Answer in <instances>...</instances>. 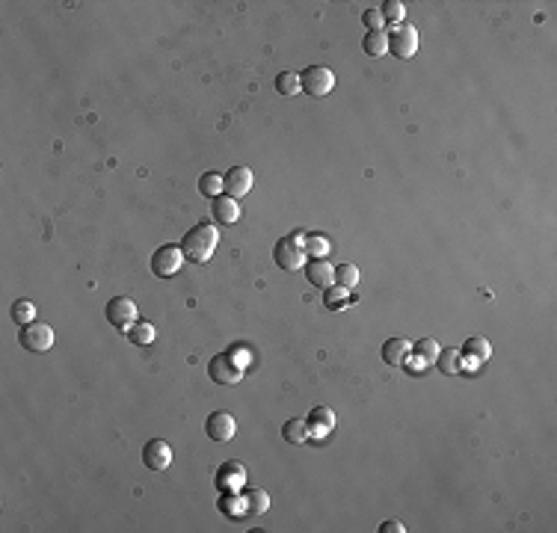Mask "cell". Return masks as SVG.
<instances>
[{
    "label": "cell",
    "mask_w": 557,
    "mask_h": 533,
    "mask_svg": "<svg viewBox=\"0 0 557 533\" xmlns=\"http://www.w3.org/2000/svg\"><path fill=\"white\" fill-rule=\"evenodd\" d=\"M217 243H220V231H217V225H211L208 220L205 222H196L187 235H184V240H181V252H184V258L187 261H193V264H205V261H211V255H213V249H217Z\"/></svg>",
    "instance_id": "6da1fadb"
},
{
    "label": "cell",
    "mask_w": 557,
    "mask_h": 533,
    "mask_svg": "<svg viewBox=\"0 0 557 533\" xmlns=\"http://www.w3.org/2000/svg\"><path fill=\"white\" fill-rule=\"evenodd\" d=\"M273 258L287 273L302 270V266H305V235H302V231H291V235H285L276 243V249H273Z\"/></svg>",
    "instance_id": "7a4b0ae2"
},
{
    "label": "cell",
    "mask_w": 557,
    "mask_h": 533,
    "mask_svg": "<svg viewBox=\"0 0 557 533\" xmlns=\"http://www.w3.org/2000/svg\"><path fill=\"white\" fill-rule=\"evenodd\" d=\"M299 83H302L305 95L323 98V95H329L335 89V75H332V68H327V65H309L299 75Z\"/></svg>",
    "instance_id": "3957f363"
},
{
    "label": "cell",
    "mask_w": 557,
    "mask_h": 533,
    "mask_svg": "<svg viewBox=\"0 0 557 533\" xmlns=\"http://www.w3.org/2000/svg\"><path fill=\"white\" fill-rule=\"evenodd\" d=\"M208 373H211V379L217 385H238L243 379V365L235 362V355H231V352H220V355H213V359H211Z\"/></svg>",
    "instance_id": "277c9868"
},
{
    "label": "cell",
    "mask_w": 557,
    "mask_h": 533,
    "mask_svg": "<svg viewBox=\"0 0 557 533\" xmlns=\"http://www.w3.org/2000/svg\"><path fill=\"white\" fill-rule=\"evenodd\" d=\"M18 341L27 352H45L53 347V329L48 323H39V320H33V323L21 326V335H18Z\"/></svg>",
    "instance_id": "5b68a950"
},
{
    "label": "cell",
    "mask_w": 557,
    "mask_h": 533,
    "mask_svg": "<svg viewBox=\"0 0 557 533\" xmlns=\"http://www.w3.org/2000/svg\"><path fill=\"white\" fill-rule=\"evenodd\" d=\"M388 50L394 53V57H400V60L415 57V50H418V30L412 27V24H398V27L388 33Z\"/></svg>",
    "instance_id": "8992f818"
},
{
    "label": "cell",
    "mask_w": 557,
    "mask_h": 533,
    "mask_svg": "<svg viewBox=\"0 0 557 533\" xmlns=\"http://www.w3.org/2000/svg\"><path fill=\"white\" fill-rule=\"evenodd\" d=\"M181 266H184L181 246H160L152 255V273L157 279H169V276H175L178 270H181Z\"/></svg>",
    "instance_id": "52a82bcc"
},
{
    "label": "cell",
    "mask_w": 557,
    "mask_h": 533,
    "mask_svg": "<svg viewBox=\"0 0 557 533\" xmlns=\"http://www.w3.org/2000/svg\"><path fill=\"white\" fill-rule=\"evenodd\" d=\"M139 311H137V302L134 299H128V296H113L110 302H107V320L116 326V329H122V332H128L134 323H137V317Z\"/></svg>",
    "instance_id": "ba28073f"
},
{
    "label": "cell",
    "mask_w": 557,
    "mask_h": 533,
    "mask_svg": "<svg viewBox=\"0 0 557 533\" xmlns=\"http://www.w3.org/2000/svg\"><path fill=\"white\" fill-rule=\"evenodd\" d=\"M243 486H246V468H243V462H235V459L223 462L220 471H217V489L226 492V495H238Z\"/></svg>",
    "instance_id": "9c48e42d"
},
{
    "label": "cell",
    "mask_w": 557,
    "mask_h": 533,
    "mask_svg": "<svg viewBox=\"0 0 557 533\" xmlns=\"http://www.w3.org/2000/svg\"><path fill=\"white\" fill-rule=\"evenodd\" d=\"M253 184H255V175H253V169H246V166H231L223 175V193L231 195V199L246 195L249 190H253Z\"/></svg>",
    "instance_id": "30bf717a"
},
{
    "label": "cell",
    "mask_w": 557,
    "mask_h": 533,
    "mask_svg": "<svg viewBox=\"0 0 557 533\" xmlns=\"http://www.w3.org/2000/svg\"><path fill=\"white\" fill-rule=\"evenodd\" d=\"M142 462H146L149 471H166L172 465V448L164 438H152L146 448H142Z\"/></svg>",
    "instance_id": "8fae6325"
},
{
    "label": "cell",
    "mask_w": 557,
    "mask_h": 533,
    "mask_svg": "<svg viewBox=\"0 0 557 533\" xmlns=\"http://www.w3.org/2000/svg\"><path fill=\"white\" fill-rule=\"evenodd\" d=\"M205 433L213 438V441H231L238 433V424L228 412H211L208 421H205Z\"/></svg>",
    "instance_id": "7c38bea8"
},
{
    "label": "cell",
    "mask_w": 557,
    "mask_h": 533,
    "mask_svg": "<svg viewBox=\"0 0 557 533\" xmlns=\"http://www.w3.org/2000/svg\"><path fill=\"white\" fill-rule=\"evenodd\" d=\"M305 279H309L314 288H332L335 284V266L327 261V258H314V261H309L305 264Z\"/></svg>",
    "instance_id": "4fadbf2b"
},
{
    "label": "cell",
    "mask_w": 557,
    "mask_h": 533,
    "mask_svg": "<svg viewBox=\"0 0 557 533\" xmlns=\"http://www.w3.org/2000/svg\"><path fill=\"white\" fill-rule=\"evenodd\" d=\"M305 424H309V436L323 438L327 433L335 430V412L329 406H314L309 412V418H305Z\"/></svg>",
    "instance_id": "5bb4252c"
},
{
    "label": "cell",
    "mask_w": 557,
    "mask_h": 533,
    "mask_svg": "<svg viewBox=\"0 0 557 533\" xmlns=\"http://www.w3.org/2000/svg\"><path fill=\"white\" fill-rule=\"evenodd\" d=\"M211 210H213V220L223 222V225H235L240 220L238 199H231V195H217V199L211 202Z\"/></svg>",
    "instance_id": "9a60e30c"
},
{
    "label": "cell",
    "mask_w": 557,
    "mask_h": 533,
    "mask_svg": "<svg viewBox=\"0 0 557 533\" xmlns=\"http://www.w3.org/2000/svg\"><path fill=\"white\" fill-rule=\"evenodd\" d=\"M409 350H412V344L406 341V338H388V341L383 344V362L386 365H406V359H409Z\"/></svg>",
    "instance_id": "2e32d148"
},
{
    "label": "cell",
    "mask_w": 557,
    "mask_h": 533,
    "mask_svg": "<svg viewBox=\"0 0 557 533\" xmlns=\"http://www.w3.org/2000/svg\"><path fill=\"white\" fill-rule=\"evenodd\" d=\"M362 48H365V53H368V57H383V53H388V33H386V30H373V33H365Z\"/></svg>",
    "instance_id": "e0dca14e"
},
{
    "label": "cell",
    "mask_w": 557,
    "mask_h": 533,
    "mask_svg": "<svg viewBox=\"0 0 557 533\" xmlns=\"http://www.w3.org/2000/svg\"><path fill=\"white\" fill-rule=\"evenodd\" d=\"M282 438H285L287 444H302L305 438H309V424H305L302 418L285 421V426H282Z\"/></svg>",
    "instance_id": "ac0fdd59"
},
{
    "label": "cell",
    "mask_w": 557,
    "mask_h": 533,
    "mask_svg": "<svg viewBox=\"0 0 557 533\" xmlns=\"http://www.w3.org/2000/svg\"><path fill=\"white\" fill-rule=\"evenodd\" d=\"M270 510V495L264 489H253L246 492V507H243V515H264Z\"/></svg>",
    "instance_id": "d6986e66"
},
{
    "label": "cell",
    "mask_w": 557,
    "mask_h": 533,
    "mask_svg": "<svg viewBox=\"0 0 557 533\" xmlns=\"http://www.w3.org/2000/svg\"><path fill=\"white\" fill-rule=\"evenodd\" d=\"M276 92L285 95V98H294V95L302 92V83H299L297 71H282V75L276 77Z\"/></svg>",
    "instance_id": "ffe728a7"
},
{
    "label": "cell",
    "mask_w": 557,
    "mask_h": 533,
    "mask_svg": "<svg viewBox=\"0 0 557 533\" xmlns=\"http://www.w3.org/2000/svg\"><path fill=\"white\" fill-rule=\"evenodd\" d=\"M462 352L469 355V359H477L480 365L483 362H489V355H492V347H489V341L487 338H469V341H465V347H462Z\"/></svg>",
    "instance_id": "44dd1931"
},
{
    "label": "cell",
    "mask_w": 557,
    "mask_h": 533,
    "mask_svg": "<svg viewBox=\"0 0 557 533\" xmlns=\"http://www.w3.org/2000/svg\"><path fill=\"white\" fill-rule=\"evenodd\" d=\"M335 284L344 291H353L359 284V266L356 264H338L335 266Z\"/></svg>",
    "instance_id": "7402d4cb"
},
{
    "label": "cell",
    "mask_w": 557,
    "mask_h": 533,
    "mask_svg": "<svg viewBox=\"0 0 557 533\" xmlns=\"http://www.w3.org/2000/svg\"><path fill=\"white\" fill-rule=\"evenodd\" d=\"M128 335V341L131 344H139V347H146V344H152L154 341V326L152 323H146V320H137V323L124 332Z\"/></svg>",
    "instance_id": "603a6c76"
},
{
    "label": "cell",
    "mask_w": 557,
    "mask_h": 533,
    "mask_svg": "<svg viewBox=\"0 0 557 533\" xmlns=\"http://www.w3.org/2000/svg\"><path fill=\"white\" fill-rule=\"evenodd\" d=\"M199 193L205 195V199H217V195L223 193V175L217 172H205L199 178Z\"/></svg>",
    "instance_id": "cb8c5ba5"
},
{
    "label": "cell",
    "mask_w": 557,
    "mask_h": 533,
    "mask_svg": "<svg viewBox=\"0 0 557 533\" xmlns=\"http://www.w3.org/2000/svg\"><path fill=\"white\" fill-rule=\"evenodd\" d=\"M12 320L18 326H27V323H33L36 320V306L30 299H18L15 306H12Z\"/></svg>",
    "instance_id": "d4e9b609"
},
{
    "label": "cell",
    "mask_w": 557,
    "mask_h": 533,
    "mask_svg": "<svg viewBox=\"0 0 557 533\" xmlns=\"http://www.w3.org/2000/svg\"><path fill=\"white\" fill-rule=\"evenodd\" d=\"M380 12H383V21H388L394 27L403 24V18H406V6L400 4V0H386Z\"/></svg>",
    "instance_id": "484cf974"
},
{
    "label": "cell",
    "mask_w": 557,
    "mask_h": 533,
    "mask_svg": "<svg viewBox=\"0 0 557 533\" xmlns=\"http://www.w3.org/2000/svg\"><path fill=\"white\" fill-rule=\"evenodd\" d=\"M439 352H442V347H439L436 338H421V341L415 344V355H421L427 365H433L439 359Z\"/></svg>",
    "instance_id": "4316f807"
},
{
    "label": "cell",
    "mask_w": 557,
    "mask_h": 533,
    "mask_svg": "<svg viewBox=\"0 0 557 533\" xmlns=\"http://www.w3.org/2000/svg\"><path fill=\"white\" fill-rule=\"evenodd\" d=\"M329 252V240L323 235H305V255H314V258H323Z\"/></svg>",
    "instance_id": "83f0119b"
},
{
    "label": "cell",
    "mask_w": 557,
    "mask_h": 533,
    "mask_svg": "<svg viewBox=\"0 0 557 533\" xmlns=\"http://www.w3.org/2000/svg\"><path fill=\"white\" fill-rule=\"evenodd\" d=\"M436 365H439V370L442 373H460V352L457 350H442L439 352V359H436Z\"/></svg>",
    "instance_id": "f1b7e54d"
},
{
    "label": "cell",
    "mask_w": 557,
    "mask_h": 533,
    "mask_svg": "<svg viewBox=\"0 0 557 533\" xmlns=\"http://www.w3.org/2000/svg\"><path fill=\"white\" fill-rule=\"evenodd\" d=\"M362 21H365V27H368V33L383 30V12H380V9H365V12H362Z\"/></svg>",
    "instance_id": "f546056e"
},
{
    "label": "cell",
    "mask_w": 557,
    "mask_h": 533,
    "mask_svg": "<svg viewBox=\"0 0 557 533\" xmlns=\"http://www.w3.org/2000/svg\"><path fill=\"white\" fill-rule=\"evenodd\" d=\"M347 291L344 288H335V291H327V306L329 308H341V302H344Z\"/></svg>",
    "instance_id": "4dcf8cb0"
},
{
    "label": "cell",
    "mask_w": 557,
    "mask_h": 533,
    "mask_svg": "<svg viewBox=\"0 0 557 533\" xmlns=\"http://www.w3.org/2000/svg\"><path fill=\"white\" fill-rule=\"evenodd\" d=\"M380 530H383V533H403L406 527H403L400 522H383V524H380Z\"/></svg>",
    "instance_id": "1f68e13d"
}]
</instances>
